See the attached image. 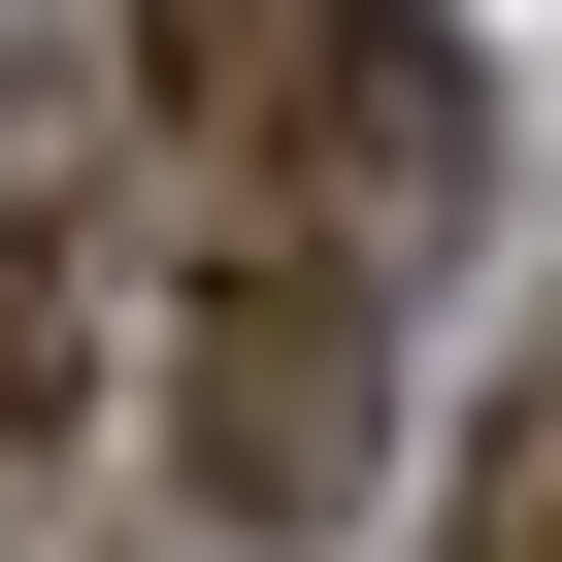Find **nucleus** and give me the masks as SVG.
<instances>
[{
	"mask_svg": "<svg viewBox=\"0 0 562 562\" xmlns=\"http://www.w3.org/2000/svg\"><path fill=\"white\" fill-rule=\"evenodd\" d=\"M133 100L232 232H331V265H430L496 199V67L430 0H133Z\"/></svg>",
	"mask_w": 562,
	"mask_h": 562,
	"instance_id": "1",
	"label": "nucleus"
},
{
	"mask_svg": "<svg viewBox=\"0 0 562 562\" xmlns=\"http://www.w3.org/2000/svg\"><path fill=\"white\" fill-rule=\"evenodd\" d=\"M430 562H562V364H496V430H463V496H430Z\"/></svg>",
	"mask_w": 562,
	"mask_h": 562,
	"instance_id": "4",
	"label": "nucleus"
},
{
	"mask_svg": "<svg viewBox=\"0 0 562 562\" xmlns=\"http://www.w3.org/2000/svg\"><path fill=\"white\" fill-rule=\"evenodd\" d=\"M364 397H397V364H364V265L199 199V265H166V496H199V529H331V496H364Z\"/></svg>",
	"mask_w": 562,
	"mask_h": 562,
	"instance_id": "2",
	"label": "nucleus"
},
{
	"mask_svg": "<svg viewBox=\"0 0 562 562\" xmlns=\"http://www.w3.org/2000/svg\"><path fill=\"white\" fill-rule=\"evenodd\" d=\"M100 397V199H67V67H0V463H67Z\"/></svg>",
	"mask_w": 562,
	"mask_h": 562,
	"instance_id": "3",
	"label": "nucleus"
}]
</instances>
